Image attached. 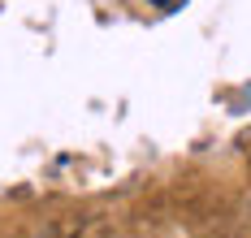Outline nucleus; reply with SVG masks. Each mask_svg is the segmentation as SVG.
Returning a JSON list of instances; mask_svg holds the SVG:
<instances>
[{"label":"nucleus","instance_id":"obj_1","mask_svg":"<svg viewBox=\"0 0 251 238\" xmlns=\"http://www.w3.org/2000/svg\"><path fill=\"white\" fill-rule=\"evenodd\" d=\"M156 4H169V0H156Z\"/></svg>","mask_w":251,"mask_h":238}]
</instances>
